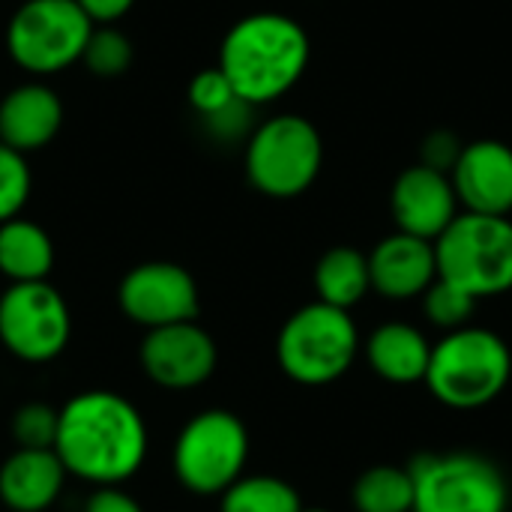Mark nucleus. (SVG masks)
Here are the masks:
<instances>
[{"label": "nucleus", "mask_w": 512, "mask_h": 512, "mask_svg": "<svg viewBox=\"0 0 512 512\" xmlns=\"http://www.w3.org/2000/svg\"><path fill=\"white\" fill-rule=\"evenodd\" d=\"M147 423L120 393L87 390L60 408L54 453L66 474L93 486H120L147 459Z\"/></svg>", "instance_id": "f257e3e1"}, {"label": "nucleus", "mask_w": 512, "mask_h": 512, "mask_svg": "<svg viewBox=\"0 0 512 512\" xmlns=\"http://www.w3.org/2000/svg\"><path fill=\"white\" fill-rule=\"evenodd\" d=\"M306 63L309 36L303 24L282 12L240 18L219 51V69L246 105H264L285 96L303 78Z\"/></svg>", "instance_id": "f03ea898"}, {"label": "nucleus", "mask_w": 512, "mask_h": 512, "mask_svg": "<svg viewBox=\"0 0 512 512\" xmlns=\"http://www.w3.org/2000/svg\"><path fill=\"white\" fill-rule=\"evenodd\" d=\"M512 354L507 342L483 327H462L444 333L432 345L426 387L438 402L456 411H474L495 402L510 384Z\"/></svg>", "instance_id": "7ed1b4c3"}, {"label": "nucleus", "mask_w": 512, "mask_h": 512, "mask_svg": "<svg viewBox=\"0 0 512 512\" xmlns=\"http://www.w3.org/2000/svg\"><path fill=\"white\" fill-rule=\"evenodd\" d=\"M360 351V333L348 309L321 300L297 309L276 339L282 372L306 387L339 381Z\"/></svg>", "instance_id": "20e7f679"}, {"label": "nucleus", "mask_w": 512, "mask_h": 512, "mask_svg": "<svg viewBox=\"0 0 512 512\" xmlns=\"http://www.w3.org/2000/svg\"><path fill=\"white\" fill-rule=\"evenodd\" d=\"M438 276L459 285L471 297H495L512 291V219L459 213L435 240Z\"/></svg>", "instance_id": "39448f33"}, {"label": "nucleus", "mask_w": 512, "mask_h": 512, "mask_svg": "<svg viewBox=\"0 0 512 512\" xmlns=\"http://www.w3.org/2000/svg\"><path fill=\"white\" fill-rule=\"evenodd\" d=\"M249 432L231 411L210 408L195 414L174 441V474L192 495L213 498L243 477Z\"/></svg>", "instance_id": "423d86ee"}, {"label": "nucleus", "mask_w": 512, "mask_h": 512, "mask_svg": "<svg viewBox=\"0 0 512 512\" xmlns=\"http://www.w3.org/2000/svg\"><path fill=\"white\" fill-rule=\"evenodd\" d=\"M324 144L312 120L279 114L261 123L246 147V174L270 198L303 195L321 171Z\"/></svg>", "instance_id": "0eeeda50"}, {"label": "nucleus", "mask_w": 512, "mask_h": 512, "mask_svg": "<svg viewBox=\"0 0 512 512\" xmlns=\"http://www.w3.org/2000/svg\"><path fill=\"white\" fill-rule=\"evenodd\" d=\"M411 512H507L510 489L501 468L477 453L420 456L411 462Z\"/></svg>", "instance_id": "6e6552de"}, {"label": "nucleus", "mask_w": 512, "mask_h": 512, "mask_svg": "<svg viewBox=\"0 0 512 512\" xmlns=\"http://www.w3.org/2000/svg\"><path fill=\"white\" fill-rule=\"evenodd\" d=\"M93 21L75 0H27L6 27L12 60L36 75L60 72L81 60Z\"/></svg>", "instance_id": "1a4fd4ad"}, {"label": "nucleus", "mask_w": 512, "mask_h": 512, "mask_svg": "<svg viewBox=\"0 0 512 512\" xmlns=\"http://www.w3.org/2000/svg\"><path fill=\"white\" fill-rule=\"evenodd\" d=\"M72 318L57 288L42 282H12L0 294V342L24 363H48L69 345Z\"/></svg>", "instance_id": "9d476101"}, {"label": "nucleus", "mask_w": 512, "mask_h": 512, "mask_svg": "<svg viewBox=\"0 0 512 512\" xmlns=\"http://www.w3.org/2000/svg\"><path fill=\"white\" fill-rule=\"evenodd\" d=\"M120 309L144 330L198 318V285L189 270L171 261H147L132 267L117 291Z\"/></svg>", "instance_id": "9b49d317"}, {"label": "nucleus", "mask_w": 512, "mask_h": 512, "mask_svg": "<svg viewBox=\"0 0 512 512\" xmlns=\"http://www.w3.org/2000/svg\"><path fill=\"white\" fill-rule=\"evenodd\" d=\"M138 357L153 384L165 390H192L216 372L219 351L204 327L195 321H180L147 330Z\"/></svg>", "instance_id": "f8f14e48"}, {"label": "nucleus", "mask_w": 512, "mask_h": 512, "mask_svg": "<svg viewBox=\"0 0 512 512\" xmlns=\"http://www.w3.org/2000/svg\"><path fill=\"white\" fill-rule=\"evenodd\" d=\"M390 210L399 231L435 243L459 216V198L450 174L420 162L396 177L390 189Z\"/></svg>", "instance_id": "ddd939ff"}, {"label": "nucleus", "mask_w": 512, "mask_h": 512, "mask_svg": "<svg viewBox=\"0 0 512 512\" xmlns=\"http://www.w3.org/2000/svg\"><path fill=\"white\" fill-rule=\"evenodd\" d=\"M459 207L483 216L512 213V147L495 138L465 144L450 171Z\"/></svg>", "instance_id": "4468645a"}, {"label": "nucleus", "mask_w": 512, "mask_h": 512, "mask_svg": "<svg viewBox=\"0 0 512 512\" xmlns=\"http://www.w3.org/2000/svg\"><path fill=\"white\" fill-rule=\"evenodd\" d=\"M369 279L372 291L387 300L423 297L426 288L438 279L435 243L405 231L384 237L369 255Z\"/></svg>", "instance_id": "2eb2a0df"}, {"label": "nucleus", "mask_w": 512, "mask_h": 512, "mask_svg": "<svg viewBox=\"0 0 512 512\" xmlns=\"http://www.w3.org/2000/svg\"><path fill=\"white\" fill-rule=\"evenodd\" d=\"M66 468L54 450H21L0 468V501L12 512H45L63 492Z\"/></svg>", "instance_id": "dca6fc26"}, {"label": "nucleus", "mask_w": 512, "mask_h": 512, "mask_svg": "<svg viewBox=\"0 0 512 512\" xmlns=\"http://www.w3.org/2000/svg\"><path fill=\"white\" fill-rule=\"evenodd\" d=\"M63 123V105L45 84H21L0 102V141L18 153L45 147Z\"/></svg>", "instance_id": "f3484780"}, {"label": "nucleus", "mask_w": 512, "mask_h": 512, "mask_svg": "<svg viewBox=\"0 0 512 512\" xmlns=\"http://www.w3.org/2000/svg\"><path fill=\"white\" fill-rule=\"evenodd\" d=\"M366 357L378 378L390 384H417L426 378L432 345L417 327L390 321L369 336Z\"/></svg>", "instance_id": "a211bd4d"}, {"label": "nucleus", "mask_w": 512, "mask_h": 512, "mask_svg": "<svg viewBox=\"0 0 512 512\" xmlns=\"http://www.w3.org/2000/svg\"><path fill=\"white\" fill-rule=\"evenodd\" d=\"M54 267L51 237L27 219L0 222V273L9 282H42Z\"/></svg>", "instance_id": "6ab92c4d"}, {"label": "nucleus", "mask_w": 512, "mask_h": 512, "mask_svg": "<svg viewBox=\"0 0 512 512\" xmlns=\"http://www.w3.org/2000/svg\"><path fill=\"white\" fill-rule=\"evenodd\" d=\"M315 291L318 300L336 309H351L357 306L369 291V255H363L354 246H336L321 255L315 264Z\"/></svg>", "instance_id": "aec40b11"}, {"label": "nucleus", "mask_w": 512, "mask_h": 512, "mask_svg": "<svg viewBox=\"0 0 512 512\" xmlns=\"http://www.w3.org/2000/svg\"><path fill=\"white\" fill-rule=\"evenodd\" d=\"M357 512H411L414 510V480L408 468L378 465L360 474L354 483Z\"/></svg>", "instance_id": "412c9836"}, {"label": "nucleus", "mask_w": 512, "mask_h": 512, "mask_svg": "<svg viewBox=\"0 0 512 512\" xmlns=\"http://www.w3.org/2000/svg\"><path fill=\"white\" fill-rule=\"evenodd\" d=\"M300 495L279 477H240L219 495V512H300Z\"/></svg>", "instance_id": "4be33fe9"}, {"label": "nucleus", "mask_w": 512, "mask_h": 512, "mask_svg": "<svg viewBox=\"0 0 512 512\" xmlns=\"http://www.w3.org/2000/svg\"><path fill=\"white\" fill-rule=\"evenodd\" d=\"M423 309L435 327H441L444 333H453V330H462L471 324V318L477 312V297H471L459 285L438 276L423 294Z\"/></svg>", "instance_id": "5701e85b"}, {"label": "nucleus", "mask_w": 512, "mask_h": 512, "mask_svg": "<svg viewBox=\"0 0 512 512\" xmlns=\"http://www.w3.org/2000/svg\"><path fill=\"white\" fill-rule=\"evenodd\" d=\"M81 60H84V66L93 75L114 78V75H123L129 69V63H132V45L114 27H93L90 30V39L84 45Z\"/></svg>", "instance_id": "b1692460"}, {"label": "nucleus", "mask_w": 512, "mask_h": 512, "mask_svg": "<svg viewBox=\"0 0 512 512\" xmlns=\"http://www.w3.org/2000/svg\"><path fill=\"white\" fill-rule=\"evenodd\" d=\"M60 411L45 402H27L12 414V441L21 450H54Z\"/></svg>", "instance_id": "393cba45"}, {"label": "nucleus", "mask_w": 512, "mask_h": 512, "mask_svg": "<svg viewBox=\"0 0 512 512\" xmlns=\"http://www.w3.org/2000/svg\"><path fill=\"white\" fill-rule=\"evenodd\" d=\"M30 195V168L24 153L0 141V222L15 219Z\"/></svg>", "instance_id": "a878e982"}, {"label": "nucleus", "mask_w": 512, "mask_h": 512, "mask_svg": "<svg viewBox=\"0 0 512 512\" xmlns=\"http://www.w3.org/2000/svg\"><path fill=\"white\" fill-rule=\"evenodd\" d=\"M189 102L204 114V117H213L219 111H225L228 105L237 102V93L231 87V81L225 78V72L216 66V69H204L192 78L189 84Z\"/></svg>", "instance_id": "bb28decb"}, {"label": "nucleus", "mask_w": 512, "mask_h": 512, "mask_svg": "<svg viewBox=\"0 0 512 512\" xmlns=\"http://www.w3.org/2000/svg\"><path fill=\"white\" fill-rule=\"evenodd\" d=\"M462 150H465V144H462L450 129H438V132H432V135L423 141V165L450 174L453 165L459 162Z\"/></svg>", "instance_id": "cd10ccee"}, {"label": "nucleus", "mask_w": 512, "mask_h": 512, "mask_svg": "<svg viewBox=\"0 0 512 512\" xmlns=\"http://www.w3.org/2000/svg\"><path fill=\"white\" fill-rule=\"evenodd\" d=\"M84 512H144V507L120 486H96V492L84 504Z\"/></svg>", "instance_id": "c85d7f7f"}, {"label": "nucleus", "mask_w": 512, "mask_h": 512, "mask_svg": "<svg viewBox=\"0 0 512 512\" xmlns=\"http://www.w3.org/2000/svg\"><path fill=\"white\" fill-rule=\"evenodd\" d=\"M90 21H117L120 15L129 12L135 0H75Z\"/></svg>", "instance_id": "c756f323"}, {"label": "nucleus", "mask_w": 512, "mask_h": 512, "mask_svg": "<svg viewBox=\"0 0 512 512\" xmlns=\"http://www.w3.org/2000/svg\"><path fill=\"white\" fill-rule=\"evenodd\" d=\"M300 512H330V510H306V507H303V510Z\"/></svg>", "instance_id": "7c9ffc66"}]
</instances>
